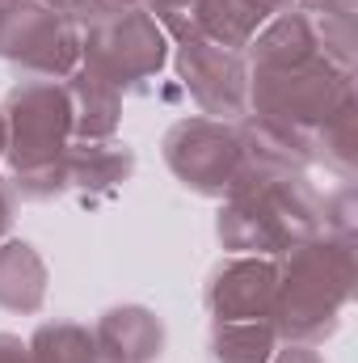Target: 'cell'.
Masks as SVG:
<instances>
[{
  "label": "cell",
  "mask_w": 358,
  "mask_h": 363,
  "mask_svg": "<svg viewBox=\"0 0 358 363\" xmlns=\"http://www.w3.org/2000/svg\"><path fill=\"white\" fill-rule=\"evenodd\" d=\"M245 60H249V68H295V64L325 60L321 55V43H316L312 13L304 4L278 13L274 21H266L253 34V43L245 47Z\"/></svg>",
  "instance_id": "obj_12"
},
{
  "label": "cell",
  "mask_w": 358,
  "mask_h": 363,
  "mask_svg": "<svg viewBox=\"0 0 358 363\" xmlns=\"http://www.w3.org/2000/svg\"><path fill=\"white\" fill-rule=\"evenodd\" d=\"M350 101H354V72L329 60L295 68H249V114L308 140Z\"/></svg>",
  "instance_id": "obj_4"
},
{
  "label": "cell",
  "mask_w": 358,
  "mask_h": 363,
  "mask_svg": "<svg viewBox=\"0 0 358 363\" xmlns=\"http://www.w3.org/2000/svg\"><path fill=\"white\" fill-rule=\"evenodd\" d=\"M0 363H30V347L17 334H0Z\"/></svg>",
  "instance_id": "obj_22"
},
{
  "label": "cell",
  "mask_w": 358,
  "mask_h": 363,
  "mask_svg": "<svg viewBox=\"0 0 358 363\" xmlns=\"http://www.w3.org/2000/svg\"><path fill=\"white\" fill-rule=\"evenodd\" d=\"M278 351V334L270 321H219L207 338L211 363H270Z\"/></svg>",
  "instance_id": "obj_16"
},
{
  "label": "cell",
  "mask_w": 358,
  "mask_h": 363,
  "mask_svg": "<svg viewBox=\"0 0 358 363\" xmlns=\"http://www.w3.org/2000/svg\"><path fill=\"white\" fill-rule=\"evenodd\" d=\"M278 291V258H249L232 254L211 267L202 283V308L211 325L219 321H266Z\"/></svg>",
  "instance_id": "obj_9"
},
{
  "label": "cell",
  "mask_w": 358,
  "mask_h": 363,
  "mask_svg": "<svg viewBox=\"0 0 358 363\" xmlns=\"http://www.w3.org/2000/svg\"><path fill=\"white\" fill-rule=\"evenodd\" d=\"M0 60L17 77L68 81L81 68V26L47 0L0 4Z\"/></svg>",
  "instance_id": "obj_7"
},
{
  "label": "cell",
  "mask_w": 358,
  "mask_h": 363,
  "mask_svg": "<svg viewBox=\"0 0 358 363\" xmlns=\"http://www.w3.org/2000/svg\"><path fill=\"white\" fill-rule=\"evenodd\" d=\"M81 64L105 77L118 93H135L165 72L169 38L148 9H122L81 30Z\"/></svg>",
  "instance_id": "obj_6"
},
{
  "label": "cell",
  "mask_w": 358,
  "mask_h": 363,
  "mask_svg": "<svg viewBox=\"0 0 358 363\" xmlns=\"http://www.w3.org/2000/svg\"><path fill=\"white\" fill-rule=\"evenodd\" d=\"M4 152H8V123H4V110H0V165H4Z\"/></svg>",
  "instance_id": "obj_23"
},
{
  "label": "cell",
  "mask_w": 358,
  "mask_h": 363,
  "mask_svg": "<svg viewBox=\"0 0 358 363\" xmlns=\"http://www.w3.org/2000/svg\"><path fill=\"white\" fill-rule=\"evenodd\" d=\"M135 174V148L114 140H72L64 152V186L68 194H110Z\"/></svg>",
  "instance_id": "obj_11"
},
{
  "label": "cell",
  "mask_w": 358,
  "mask_h": 363,
  "mask_svg": "<svg viewBox=\"0 0 358 363\" xmlns=\"http://www.w3.org/2000/svg\"><path fill=\"white\" fill-rule=\"evenodd\" d=\"M161 157L169 165V174L198 199H215L224 203L249 165L245 152V135L236 123H219L207 114L178 118L165 135H161Z\"/></svg>",
  "instance_id": "obj_5"
},
{
  "label": "cell",
  "mask_w": 358,
  "mask_h": 363,
  "mask_svg": "<svg viewBox=\"0 0 358 363\" xmlns=\"http://www.w3.org/2000/svg\"><path fill=\"white\" fill-rule=\"evenodd\" d=\"M316 26L321 55L346 72H354L358 60V34H354V4H304Z\"/></svg>",
  "instance_id": "obj_19"
},
{
  "label": "cell",
  "mask_w": 358,
  "mask_h": 363,
  "mask_svg": "<svg viewBox=\"0 0 358 363\" xmlns=\"http://www.w3.org/2000/svg\"><path fill=\"white\" fill-rule=\"evenodd\" d=\"M354 237L316 233L312 241H304L278 258V291H274V304L266 317L270 330L278 334V342L325 347L337 334L342 313L354 300Z\"/></svg>",
  "instance_id": "obj_1"
},
{
  "label": "cell",
  "mask_w": 358,
  "mask_h": 363,
  "mask_svg": "<svg viewBox=\"0 0 358 363\" xmlns=\"http://www.w3.org/2000/svg\"><path fill=\"white\" fill-rule=\"evenodd\" d=\"M325 233L321 190L308 174H274L249 165L241 186L219 203L215 237L228 254L282 258L287 250Z\"/></svg>",
  "instance_id": "obj_2"
},
{
  "label": "cell",
  "mask_w": 358,
  "mask_h": 363,
  "mask_svg": "<svg viewBox=\"0 0 358 363\" xmlns=\"http://www.w3.org/2000/svg\"><path fill=\"white\" fill-rule=\"evenodd\" d=\"M304 4H354V0H304Z\"/></svg>",
  "instance_id": "obj_24"
},
{
  "label": "cell",
  "mask_w": 358,
  "mask_h": 363,
  "mask_svg": "<svg viewBox=\"0 0 358 363\" xmlns=\"http://www.w3.org/2000/svg\"><path fill=\"white\" fill-rule=\"evenodd\" d=\"M8 123V186L25 203H51L68 194L64 152L72 144V101L64 81L17 77V85L0 101Z\"/></svg>",
  "instance_id": "obj_3"
},
{
  "label": "cell",
  "mask_w": 358,
  "mask_h": 363,
  "mask_svg": "<svg viewBox=\"0 0 358 363\" xmlns=\"http://www.w3.org/2000/svg\"><path fill=\"white\" fill-rule=\"evenodd\" d=\"M68 101H72V140H114L122 127V93L93 68H76L68 81Z\"/></svg>",
  "instance_id": "obj_15"
},
{
  "label": "cell",
  "mask_w": 358,
  "mask_h": 363,
  "mask_svg": "<svg viewBox=\"0 0 358 363\" xmlns=\"http://www.w3.org/2000/svg\"><path fill=\"white\" fill-rule=\"evenodd\" d=\"M295 4L299 0H198V30L228 51H245L266 21Z\"/></svg>",
  "instance_id": "obj_14"
},
{
  "label": "cell",
  "mask_w": 358,
  "mask_h": 363,
  "mask_svg": "<svg viewBox=\"0 0 358 363\" xmlns=\"http://www.w3.org/2000/svg\"><path fill=\"white\" fill-rule=\"evenodd\" d=\"M173 68L185 93L207 118L241 123L249 114V60L245 51H228L211 38L173 43Z\"/></svg>",
  "instance_id": "obj_8"
},
{
  "label": "cell",
  "mask_w": 358,
  "mask_h": 363,
  "mask_svg": "<svg viewBox=\"0 0 358 363\" xmlns=\"http://www.w3.org/2000/svg\"><path fill=\"white\" fill-rule=\"evenodd\" d=\"M47 287H51V271L42 254L30 241L4 237L0 241V308L17 317H34L47 304Z\"/></svg>",
  "instance_id": "obj_13"
},
{
  "label": "cell",
  "mask_w": 358,
  "mask_h": 363,
  "mask_svg": "<svg viewBox=\"0 0 358 363\" xmlns=\"http://www.w3.org/2000/svg\"><path fill=\"white\" fill-rule=\"evenodd\" d=\"M13 220H17V194H13V186H8V178H0V241L8 237Z\"/></svg>",
  "instance_id": "obj_21"
},
{
  "label": "cell",
  "mask_w": 358,
  "mask_h": 363,
  "mask_svg": "<svg viewBox=\"0 0 358 363\" xmlns=\"http://www.w3.org/2000/svg\"><path fill=\"white\" fill-rule=\"evenodd\" d=\"M101 363H156L165 355V321L148 304H114L93 325Z\"/></svg>",
  "instance_id": "obj_10"
},
{
  "label": "cell",
  "mask_w": 358,
  "mask_h": 363,
  "mask_svg": "<svg viewBox=\"0 0 358 363\" xmlns=\"http://www.w3.org/2000/svg\"><path fill=\"white\" fill-rule=\"evenodd\" d=\"M25 347H30V363H101L93 330L68 317L42 321Z\"/></svg>",
  "instance_id": "obj_17"
},
{
  "label": "cell",
  "mask_w": 358,
  "mask_h": 363,
  "mask_svg": "<svg viewBox=\"0 0 358 363\" xmlns=\"http://www.w3.org/2000/svg\"><path fill=\"white\" fill-rule=\"evenodd\" d=\"M270 363H329L316 347H304V342H278L274 359Z\"/></svg>",
  "instance_id": "obj_20"
},
{
  "label": "cell",
  "mask_w": 358,
  "mask_h": 363,
  "mask_svg": "<svg viewBox=\"0 0 358 363\" xmlns=\"http://www.w3.org/2000/svg\"><path fill=\"white\" fill-rule=\"evenodd\" d=\"M358 101L342 106L316 135H312V157L316 165H325L329 174H337L342 182H354V161H358V135H354Z\"/></svg>",
  "instance_id": "obj_18"
}]
</instances>
